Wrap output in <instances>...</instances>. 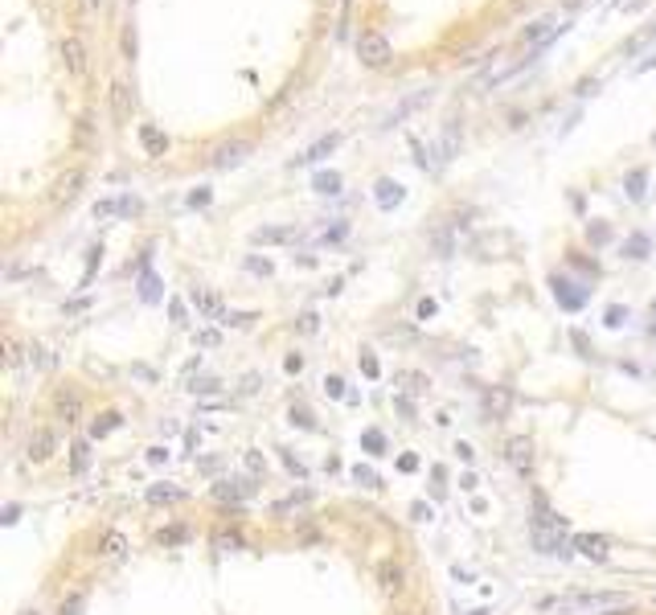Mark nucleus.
Wrapping results in <instances>:
<instances>
[{
    "instance_id": "obj_39",
    "label": "nucleus",
    "mask_w": 656,
    "mask_h": 615,
    "mask_svg": "<svg viewBox=\"0 0 656 615\" xmlns=\"http://www.w3.org/2000/svg\"><path fill=\"white\" fill-rule=\"evenodd\" d=\"M398 615H418V611H398Z\"/></svg>"
},
{
    "instance_id": "obj_16",
    "label": "nucleus",
    "mask_w": 656,
    "mask_h": 615,
    "mask_svg": "<svg viewBox=\"0 0 656 615\" xmlns=\"http://www.w3.org/2000/svg\"><path fill=\"white\" fill-rule=\"evenodd\" d=\"M139 144H144V152H148V156H165V148H168V140L160 136L157 128H139Z\"/></svg>"
},
{
    "instance_id": "obj_9",
    "label": "nucleus",
    "mask_w": 656,
    "mask_h": 615,
    "mask_svg": "<svg viewBox=\"0 0 656 615\" xmlns=\"http://www.w3.org/2000/svg\"><path fill=\"white\" fill-rule=\"evenodd\" d=\"M571 546L582 554V558H595V562L607 558V538H603V533H579Z\"/></svg>"
},
{
    "instance_id": "obj_12",
    "label": "nucleus",
    "mask_w": 656,
    "mask_h": 615,
    "mask_svg": "<svg viewBox=\"0 0 656 615\" xmlns=\"http://www.w3.org/2000/svg\"><path fill=\"white\" fill-rule=\"evenodd\" d=\"M112 111H115V120H120V123L131 120V91H128V83H115L112 86Z\"/></svg>"
},
{
    "instance_id": "obj_35",
    "label": "nucleus",
    "mask_w": 656,
    "mask_h": 615,
    "mask_svg": "<svg viewBox=\"0 0 656 615\" xmlns=\"http://www.w3.org/2000/svg\"><path fill=\"white\" fill-rule=\"evenodd\" d=\"M300 333H316V312H304V316H300Z\"/></svg>"
},
{
    "instance_id": "obj_40",
    "label": "nucleus",
    "mask_w": 656,
    "mask_h": 615,
    "mask_svg": "<svg viewBox=\"0 0 656 615\" xmlns=\"http://www.w3.org/2000/svg\"><path fill=\"white\" fill-rule=\"evenodd\" d=\"M91 4H99V0H91Z\"/></svg>"
},
{
    "instance_id": "obj_6",
    "label": "nucleus",
    "mask_w": 656,
    "mask_h": 615,
    "mask_svg": "<svg viewBox=\"0 0 656 615\" xmlns=\"http://www.w3.org/2000/svg\"><path fill=\"white\" fill-rule=\"evenodd\" d=\"M83 185H86L83 168H70L66 177H58V185H54V193H49V201H54V205H70L78 193H83Z\"/></svg>"
},
{
    "instance_id": "obj_4",
    "label": "nucleus",
    "mask_w": 656,
    "mask_h": 615,
    "mask_svg": "<svg viewBox=\"0 0 656 615\" xmlns=\"http://www.w3.org/2000/svg\"><path fill=\"white\" fill-rule=\"evenodd\" d=\"M505 459H508L513 468H517L521 476H529V472H534V443H529L526 435H513V439L505 443Z\"/></svg>"
},
{
    "instance_id": "obj_24",
    "label": "nucleus",
    "mask_w": 656,
    "mask_h": 615,
    "mask_svg": "<svg viewBox=\"0 0 656 615\" xmlns=\"http://www.w3.org/2000/svg\"><path fill=\"white\" fill-rule=\"evenodd\" d=\"M378 197H382V205H390V201H402V189H398V185H390V181H378Z\"/></svg>"
},
{
    "instance_id": "obj_20",
    "label": "nucleus",
    "mask_w": 656,
    "mask_h": 615,
    "mask_svg": "<svg viewBox=\"0 0 656 615\" xmlns=\"http://www.w3.org/2000/svg\"><path fill=\"white\" fill-rule=\"evenodd\" d=\"M554 29H562V25H554V21H537L534 29H526V41H542V38H550Z\"/></svg>"
},
{
    "instance_id": "obj_11",
    "label": "nucleus",
    "mask_w": 656,
    "mask_h": 615,
    "mask_svg": "<svg viewBox=\"0 0 656 615\" xmlns=\"http://www.w3.org/2000/svg\"><path fill=\"white\" fill-rule=\"evenodd\" d=\"M508 406H513V394H508L505 386H492V390L484 394V410H489L492 419H505Z\"/></svg>"
},
{
    "instance_id": "obj_33",
    "label": "nucleus",
    "mask_w": 656,
    "mask_h": 615,
    "mask_svg": "<svg viewBox=\"0 0 656 615\" xmlns=\"http://www.w3.org/2000/svg\"><path fill=\"white\" fill-rule=\"evenodd\" d=\"M148 464H168V448H148Z\"/></svg>"
},
{
    "instance_id": "obj_8",
    "label": "nucleus",
    "mask_w": 656,
    "mask_h": 615,
    "mask_svg": "<svg viewBox=\"0 0 656 615\" xmlns=\"http://www.w3.org/2000/svg\"><path fill=\"white\" fill-rule=\"evenodd\" d=\"M54 410H58V419H62L66 427H75V423L83 419V398H78V390H62V394H58Z\"/></svg>"
},
{
    "instance_id": "obj_18",
    "label": "nucleus",
    "mask_w": 656,
    "mask_h": 615,
    "mask_svg": "<svg viewBox=\"0 0 656 615\" xmlns=\"http://www.w3.org/2000/svg\"><path fill=\"white\" fill-rule=\"evenodd\" d=\"M148 501H152V504H176V501H185V488L152 485V488H148Z\"/></svg>"
},
{
    "instance_id": "obj_13",
    "label": "nucleus",
    "mask_w": 656,
    "mask_h": 615,
    "mask_svg": "<svg viewBox=\"0 0 656 615\" xmlns=\"http://www.w3.org/2000/svg\"><path fill=\"white\" fill-rule=\"evenodd\" d=\"M120 423H123V414H120V410H103L99 419L91 423V439H103V435H112V431L120 427Z\"/></svg>"
},
{
    "instance_id": "obj_14",
    "label": "nucleus",
    "mask_w": 656,
    "mask_h": 615,
    "mask_svg": "<svg viewBox=\"0 0 656 615\" xmlns=\"http://www.w3.org/2000/svg\"><path fill=\"white\" fill-rule=\"evenodd\" d=\"M123 550H128V538H123L120 530L103 533V541H99V554H103V558H120Z\"/></svg>"
},
{
    "instance_id": "obj_37",
    "label": "nucleus",
    "mask_w": 656,
    "mask_h": 615,
    "mask_svg": "<svg viewBox=\"0 0 656 615\" xmlns=\"http://www.w3.org/2000/svg\"><path fill=\"white\" fill-rule=\"evenodd\" d=\"M173 320L176 325H185V308H181V299H173Z\"/></svg>"
},
{
    "instance_id": "obj_36",
    "label": "nucleus",
    "mask_w": 656,
    "mask_h": 615,
    "mask_svg": "<svg viewBox=\"0 0 656 615\" xmlns=\"http://www.w3.org/2000/svg\"><path fill=\"white\" fill-rule=\"evenodd\" d=\"M398 468H402V472H415L418 459H415V456H402V459H398Z\"/></svg>"
},
{
    "instance_id": "obj_2",
    "label": "nucleus",
    "mask_w": 656,
    "mask_h": 615,
    "mask_svg": "<svg viewBox=\"0 0 656 615\" xmlns=\"http://www.w3.org/2000/svg\"><path fill=\"white\" fill-rule=\"evenodd\" d=\"M54 451H58V431L41 427V431H33V435H29V443H25V459H29V464H46V459H54Z\"/></svg>"
},
{
    "instance_id": "obj_1",
    "label": "nucleus",
    "mask_w": 656,
    "mask_h": 615,
    "mask_svg": "<svg viewBox=\"0 0 656 615\" xmlns=\"http://www.w3.org/2000/svg\"><path fill=\"white\" fill-rule=\"evenodd\" d=\"M619 603H624V595H616V591H582V595L558 599L554 607H562V611H603V607H619Z\"/></svg>"
},
{
    "instance_id": "obj_17",
    "label": "nucleus",
    "mask_w": 656,
    "mask_h": 615,
    "mask_svg": "<svg viewBox=\"0 0 656 615\" xmlns=\"http://www.w3.org/2000/svg\"><path fill=\"white\" fill-rule=\"evenodd\" d=\"M247 152H250V144H242V140H238V144H226V148H218V156H213V165H218V168H226V165H238V160L247 156Z\"/></svg>"
},
{
    "instance_id": "obj_22",
    "label": "nucleus",
    "mask_w": 656,
    "mask_h": 615,
    "mask_svg": "<svg viewBox=\"0 0 656 615\" xmlns=\"http://www.w3.org/2000/svg\"><path fill=\"white\" fill-rule=\"evenodd\" d=\"M83 603H86V595H83V591H75V595H70V599H62V607H58V615H78V611H83Z\"/></svg>"
},
{
    "instance_id": "obj_32",
    "label": "nucleus",
    "mask_w": 656,
    "mask_h": 615,
    "mask_svg": "<svg viewBox=\"0 0 656 615\" xmlns=\"http://www.w3.org/2000/svg\"><path fill=\"white\" fill-rule=\"evenodd\" d=\"M292 423H300V427H312V414H308L304 406H300V410L292 406Z\"/></svg>"
},
{
    "instance_id": "obj_19",
    "label": "nucleus",
    "mask_w": 656,
    "mask_h": 615,
    "mask_svg": "<svg viewBox=\"0 0 656 615\" xmlns=\"http://www.w3.org/2000/svg\"><path fill=\"white\" fill-rule=\"evenodd\" d=\"M398 382L407 386L410 394H423L427 386H431V382H427V378H423V373H415V370H402V373H398Z\"/></svg>"
},
{
    "instance_id": "obj_3",
    "label": "nucleus",
    "mask_w": 656,
    "mask_h": 615,
    "mask_svg": "<svg viewBox=\"0 0 656 615\" xmlns=\"http://www.w3.org/2000/svg\"><path fill=\"white\" fill-rule=\"evenodd\" d=\"M357 58H361L365 66H386V62H390V41L382 38V33H361Z\"/></svg>"
},
{
    "instance_id": "obj_10",
    "label": "nucleus",
    "mask_w": 656,
    "mask_h": 615,
    "mask_svg": "<svg viewBox=\"0 0 656 615\" xmlns=\"http://www.w3.org/2000/svg\"><path fill=\"white\" fill-rule=\"evenodd\" d=\"M62 62H66V70H70V75H78L83 78L86 75V46L78 38H66L62 41Z\"/></svg>"
},
{
    "instance_id": "obj_26",
    "label": "nucleus",
    "mask_w": 656,
    "mask_h": 615,
    "mask_svg": "<svg viewBox=\"0 0 656 615\" xmlns=\"http://www.w3.org/2000/svg\"><path fill=\"white\" fill-rule=\"evenodd\" d=\"M361 370H365V378H378V357L370 349H361Z\"/></svg>"
},
{
    "instance_id": "obj_25",
    "label": "nucleus",
    "mask_w": 656,
    "mask_h": 615,
    "mask_svg": "<svg viewBox=\"0 0 656 615\" xmlns=\"http://www.w3.org/2000/svg\"><path fill=\"white\" fill-rule=\"evenodd\" d=\"M365 448H370V456H382V451H386V439H382V431H365Z\"/></svg>"
},
{
    "instance_id": "obj_29",
    "label": "nucleus",
    "mask_w": 656,
    "mask_h": 615,
    "mask_svg": "<svg viewBox=\"0 0 656 615\" xmlns=\"http://www.w3.org/2000/svg\"><path fill=\"white\" fill-rule=\"evenodd\" d=\"M324 390L333 394V398H345V382L337 378V373H333V378H324Z\"/></svg>"
},
{
    "instance_id": "obj_31",
    "label": "nucleus",
    "mask_w": 656,
    "mask_h": 615,
    "mask_svg": "<svg viewBox=\"0 0 656 615\" xmlns=\"http://www.w3.org/2000/svg\"><path fill=\"white\" fill-rule=\"evenodd\" d=\"M160 541H165V546H176V541H185V530H165Z\"/></svg>"
},
{
    "instance_id": "obj_30",
    "label": "nucleus",
    "mask_w": 656,
    "mask_h": 615,
    "mask_svg": "<svg viewBox=\"0 0 656 615\" xmlns=\"http://www.w3.org/2000/svg\"><path fill=\"white\" fill-rule=\"evenodd\" d=\"M353 476H357L361 485H370V488H373V485H378V476H373V472H370V468H353Z\"/></svg>"
},
{
    "instance_id": "obj_21",
    "label": "nucleus",
    "mask_w": 656,
    "mask_h": 615,
    "mask_svg": "<svg viewBox=\"0 0 656 615\" xmlns=\"http://www.w3.org/2000/svg\"><path fill=\"white\" fill-rule=\"evenodd\" d=\"M337 140H341V136H328V140H320L316 148H308V152H304V160H320V156H328V152L337 148Z\"/></svg>"
},
{
    "instance_id": "obj_5",
    "label": "nucleus",
    "mask_w": 656,
    "mask_h": 615,
    "mask_svg": "<svg viewBox=\"0 0 656 615\" xmlns=\"http://www.w3.org/2000/svg\"><path fill=\"white\" fill-rule=\"evenodd\" d=\"M378 583H382L386 595H402V591H407V570H402V562L382 558L378 562Z\"/></svg>"
},
{
    "instance_id": "obj_38",
    "label": "nucleus",
    "mask_w": 656,
    "mask_h": 615,
    "mask_svg": "<svg viewBox=\"0 0 656 615\" xmlns=\"http://www.w3.org/2000/svg\"><path fill=\"white\" fill-rule=\"evenodd\" d=\"M21 615H41V611H38V607H25V611H21Z\"/></svg>"
},
{
    "instance_id": "obj_34",
    "label": "nucleus",
    "mask_w": 656,
    "mask_h": 615,
    "mask_svg": "<svg viewBox=\"0 0 656 615\" xmlns=\"http://www.w3.org/2000/svg\"><path fill=\"white\" fill-rule=\"evenodd\" d=\"M283 370H287V373H300V370H304V357H300V353H292V357H287V361H283Z\"/></svg>"
},
{
    "instance_id": "obj_7",
    "label": "nucleus",
    "mask_w": 656,
    "mask_h": 615,
    "mask_svg": "<svg viewBox=\"0 0 656 615\" xmlns=\"http://www.w3.org/2000/svg\"><path fill=\"white\" fill-rule=\"evenodd\" d=\"M189 299H193V308L202 312V316H210V320H226V299L218 296V291H210V288H193V291H189Z\"/></svg>"
},
{
    "instance_id": "obj_15",
    "label": "nucleus",
    "mask_w": 656,
    "mask_h": 615,
    "mask_svg": "<svg viewBox=\"0 0 656 615\" xmlns=\"http://www.w3.org/2000/svg\"><path fill=\"white\" fill-rule=\"evenodd\" d=\"M91 464V439H75L70 443V472H86Z\"/></svg>"
},
{
    "instance_id": "obj_27",
    "label": "nucleus",
    "mask_w": 656,
    "mask_h": 615,
    "mask_svg": "<svg viewBox=\"0 0 656 615\" xmlns=\"http://www.w3.org/2000/svg\"><path fill=\"white\" fill-rule=\"evenodd\" d=\"M4 365H21V345L13 341V336L4 341Z\"/></svg>"
},
{
    "instance_id": "obj_28",
    "label": "nucleus",
    "mask_w": 656,
    "mask_h": 615,
    "mask_svg": "<svg viewBox=\"0 0 656 615\" xmlns=\"http://www.w3.org/2000/svg\"><path fill=\"white\" fill-rule=\"evenodd\" d=\"M337 185H341V177H337V173H328V177H316V189H320V193H337Z\"/></svg>"
},
{
    "instance_id": "obj_23",
    "label": "nucleus",
    "mask_w": 656,
    "mask_h": 615,
    "mask_svg": "<svg viewBox=\"0 0 656 615\" xmlns=\"http://www.w3.org/2000/svg\"><path fill=\"white\" fill-rule=\"evenodd\" d=\"M292 230H255V243H287Z\"/></svg>"
}]
</instances>
